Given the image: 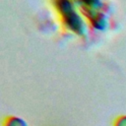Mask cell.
Segmentation results:
<instances>
[{"label":"cell","mask_w":126,"mask_h":126,"mask_svg":"<svg viewBox=\"0 0 126 126\" xmlns=\"http://www.w3.org/2000/svg\"><path fill=\"white\" fill-rule=\"evenodd\" d=\"M112 126H126V114L116 116L112 121Z\"/></svg>","instance_id":"obj_3"},{"label":"cell","mask_w":126,"mask_h":126,"mask_svg":"<svg viewBox=\"0 0 126 126\" xmlns=\"http://www.w3.org/2000/svg\"><path fill=\"white\" fill-rule=\"evenodd\" d=\"M54 7L58 10L62 17L64 25H66L74 32L82 33L84 32V25L73 9L72 3L70 0H52Z\"/></svg>","instance_id":"obj_1"},{"label":"cell","mask_w":126,"mask_h":126,"mask_svg":"<svg viewBox=\"0 0 126 126\" xmlns=\"http://www.w3.org/2000/svg\"><path fill=\"white\" fill-rule=\"evenodd\" d=\"M1 126H28V123L21 117L15 115H7L3 117Z\"/></svg>","instance_id":"obj_2"}]
</instances>
